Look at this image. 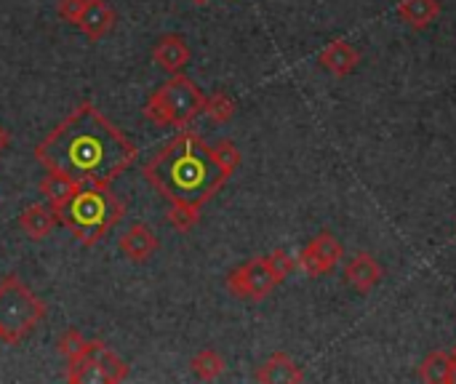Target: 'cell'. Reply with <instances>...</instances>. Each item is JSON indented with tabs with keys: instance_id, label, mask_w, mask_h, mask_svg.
<instances>
[{
	"instance_id": "1",
	"label": "cell",
	"mask_w": 456,
	"mask_h": 384,
	"mask_svg": "<svg viewBox=\"0 0 456 384\" xmlns=\"http://www.w3.org/2000/svg\"><path fill=\"white\" fill-rule=\"evenodd\" d=\"M139 158V147L91 102H80L35 144L45 171L64 174L80 187H110Z\"/></svg>"
},
{
	"instance_id": "2",
	"label": "cell",
	"mask_w": 456,
	"mask_h": 384,
	"mask_svg": "<svg viewBox=\"0 0 456 384\" xmlns=\"http://www.w3.org/2000/svg\"><path fill=\"white\" fill-rule=\"evenodd\" d=\"M144 179L168 203H190L203 208L232 176L216 158L214 147L195 131H182L166 142L144 166Z\"/></svg>"
},
{
	"instance_id": "3",
	"label": "cell",
	"mask_w": 456,
	"mask_h": 384,
	"mask_svg": "<svg viewBox=\"0 0 456 384\" xmlns=\"http://www.w3.org/2000/svg\"><path fill=\"white\" fill-rule=\"evenodd\" d=\"M59 225H64L80 246H96L126 217V203L110 187H80L64 206L53 208Z\"/></svg>"
},
{
	"instance_id": "4",
	"label": "cell",
	"mask_w": 456,
	"mask_h": 384,
	"mask_svg": "<svg viewBox=\"0 0 456 384\" xmlns=\"http://www.w3.org/2000/svg\"><path fill=\"white\" fill-rule=\"evenodd\" d=\"M45 302L21 283L19 275H5L0 281V342L19 345L27 339L45 318Z\"/></svg>"
},
{
	"instance_id": "5",
	"label": "cell",
	"mask_w": 456,
	"mask_h": 384,
	"mask_svg": "<svg viewBox=\"0 0 456 384\" xmlns=\"http://www.w3.org/2000/svg\"><path fill=\"white\" fill-rule=\"evenodd\" d=\"M206 96L200 86L187 75H174L160 88L152 91V96L144 104V118L155 126H174L184 128L203 112Z\"/></svg>"
},
{
	"instance_id": "6",
	"label": "cell",
	"mask_w": 456,
	"mask_h": 384,
	"mask_svg": "<svg viewBox=\"0 0 456 384\" xmlns=\"http://www.w3.org/2000/svg\"><path fill=\"white\" fill-rule=\"evenodd\" d=\"M281 286L267 257H254L227 275V291L243 302H262Z\"/></svg>"
},
{
	"instance_id": "7",
	"label": "cell",
	"mask_w": 456,
	"mask_h": 384,
	"mask_svg": "<svg viewBox=\"0 0 456 384\" xmlns=\"http://www.w3.org/2000/svg\"><path fill=\"white\" fill-rule=\"evenodd\" d=\"M345 249L342 243L331 235V233H321L315 235L299 254V267L310 275V278H321V275H329L339 259H342Z\"/></svg>"
},
{
	"instance_id": "8",
	"label": "cell",
	"mask_w": 456,
	"mask_h": 384,
	"mask_svg": "<svg viewBox=\"0 0 456 384\" xmlns=\"http://www.w3.org/2000/svg\"><path fill=\"white\" fill-rule=\"evenodd\" d=\"M118 13L107 0H86V8L80 13V19L75 21L77 29L88 37V40H102L115 29Z\"/></svg>"
},
{
	"instance_id": "9",
	"label": "cell",
	"mask_w": 456,
	"mask_h": 384,
	"mask_svg": "<svg viewBox=\"0 0 456 384\" xmlns=\"http://www.w3.org/2000/svg\"><path fill=\"white\" fill-rule=\"evenodd\" d=\"M152 61L163 72H171V75L182 72L187 67V61H190V45H187V40L182 35H174V32L158 37L155 45H152Z\"/></svg>"
},
{
	"instance_id": "10",
	"label": "cell",
	"mask_w": 456,
	"mask_h": 384,
	"mask_svg": "<svg viewBox=\"0 0 456 384\" xmlns=\"http://www.w3.org/2000/svg\"><path fill=\"white\" fill-rule=\"evenodd\" d=\"M345 281H347V286L355 289L358 294H369V291H374V289L379 286V281H382V265H379L371 254L361 251V254H355V257L345 265Z\"/></svg>"
},
{
	"instance_id": "11",
	"label": "cell",
	"mask_w": 456,
	"mask_h": 384,
	"mask_svg": "<svg viewBox=\"0 0 456 384\" xmlns=\"http://www.w3.org/2000/svg\"><path fill=\"white\" fill-rule=\"evenodd\" d=\"M318 61L326 72H331L334 78H345L350 75L358 61H361V53L353 43L347 40H331L321 53H318Z\"/></svg>"
},
{
	"instance_id": "12",
	"label": "cell",
	"mask_w": 456,
	"mask_h": 384,
	"mask_svg": "<svg viewBox=\"0 0 456 384\" xmlns=\"http://www.w3.org/2000/svg\"><path fill=\"white\" fill-rule=\"evenodd\" d=\"M254 380L262 384H299L305 382V374H302V369L294 364L291 355L275 353V355H270V358L256 369Z\"/></svg>"
},
{
	"instance_id": "13",
	"label": "cell",
	"mask_w": 456,
	"mask_h": 384,
	"mask_svg": "<svg viewBox=\"0 0 456 384\" xmlns=\"http://www.w3.org/2000/svg\"><path fill=\"white\" fill-rule=\"evenodd\" d=\"M56 225H59V219H56V211H53L51 203H48V206L32 203V206H27V208L21 211V217H19V227H21V233H24L29 241H43V238H48V235L53 233Z\"/></svg>"
},
{
	"instance_id": "14",
	"label": "cell",
	"mask_w": 456,
	"mask_h": 384,
	"mask_svg": "<svg viewBox=\"0 0 456 384\" xmlns=\"http://www.w3.org/2000/svg\"><path fill=\"white\" fill-rule=\"evenodd\" d=\"M118 246H120L123 257L142 265L158 251V235L147 225H134V227H128V233H123Z\"/></svg>"
},
{
	"instance_id": "15",
	"label": "cell",
	"mask_w": 456,
	"mask_h": 384,
	"mask_svg": "<svg viewBox=\"0 0 456 384\" xmlns=\"http://www.w3.org/2000/svg\"><path fill=\"white\" fill-rule=\"evenodd\" d=\"M88 355L99 366L104 384H120L128 377V366L102 342V339H88Z\"/></svg>"
},
{
	"instance_id": "16",
	"label": "cell",
	"mask_w": 456,
	"mask_h": 384,
	"mask_svg": "<svg viewBox=\"0 0 456 384\" xmlns=\"http://www.w3.org/2000/svg\"><path fill=\"white\" fill-rule=\"evenodd\" d=\"M395 13L414 29H428L441 16L438 0H401L395 5Z\"/></svg>"
},
{
	"instance_id": "17",
	"label": "cell",
	"mask_w": 456,
	"mask_h": 384,
	"mask_svg": "<svg viewBox=\"0 0 456 384\" xmlns=\"http://www.w3.org/2000/svg\"><path fill=\"white\" fill-rule=\"evenodd\" d=\"M77 190H80V184H77L75 179H69V176H64V174H56V171H48V174L43 176V182H40V192L45 195V200H48L53 208L64 206Z\"/></svg>"
},
{
	"instance_id": "18",
	"label": "cell",
	"mask_w": 456,
	"mask_h": 384,
	"mask_svg": "<svg viewBox=\"0 0 456 384\" xmlns=\"http://www.w3.org/2000/svg\"><path fill=\"white\" fill-rule=\"evenodd\" d=\"M449 369H452V353L436 350L422 361L419 380L428 384H449Z\"/></svg>"
},
{
	"instance_id": "19",
	"label": "cell",
	"mask_w": 456,
	"mask_h": 384,
	"mask_svg": "<svg viewBox=\"0 0 456 384\" xmlns=\"http://www.w3.org/2000/svg\"><path fill=\"white\" fill-rule=\"evenodd\" d=\"M224 358L216 353V350H200L195 358H192V372L198 374V380L203 382H214L224 374Z\"/></svg>"
},
{
	"instance_id": "20",
	"label": "cell",
	"mask_w": 456,
	"mask_h": 384,
	"mask_svg": "<svg viewBox=\"0 0 456 384\" xmlns=\"http://www.w3.org/2000/svg\"><path fill=\"white\" fill-rule=\"evenodd\" d=\"M166 222L174 230H179V233H190L200 222V208L198 206H190V203H168Z\"/></svg>"
},
{
	"instance_id": "21",
	"label": "cell",
	"mask_w": 456,
	"mask_h": 384,
	"mask_svg": "<svg viewBox=\"0 0 456 384\" xmlns=\"http://www.w3.org/2000/svg\"><path fill=\"white\" fill-rule=\"evenodd\" d=\"M235 110H238L235 102H232L227 94H222V91L206 96V104H203V112H206L214 123H227V120H232Z\"/></svg>"
},
{
	"instance_id": "22",
	"label": "cell",
	"mask_w": 456,
	"mask_h": 384,
	"mask_svg": "<svg viewBox=\"0 0 456 384\" xmlns=\"http://www.w3.org/2000/svg\"><path fill=\"white\" fill-rule=\"evenodd\" d=\"M86 350H88V339H86L80 331L67 329V331L59 337V353H61L67 361H77V358H83V355H86Z\"/></svg>"
},
{
	"instance_id": "23",
	"label": "cell",
	"mask_w": 456,
	"mask_h": 384,
	"mask_svg": "<svg viewBox=\"0 0 456 384\" xmlns=\"http://www.w3.org/2000/svg\"><path fill=\"white\" fill-rule=\"evenodd\" d=\"M267 262H270V267H273V273L278 275L281 283H283V281L294 273V267H297L294 257H291L289 251H283V249H275V251L267 257Z\"/></svg>"
},
{
	"instance_id": "24",
	"label": "cell",
	"mask_w": 456,
	"mask_h": 384,
	"mask_svg": "<svg viewBox=\"0 0 456 384\" xmlns=\"http://www.w3.org/2000/svg\"><path fill=\"white\" fill-rule=\"evenodd\" d=\"M214 152H216V158H219V163L230 171V174H235V168L240 166V150L232 144V142H219V144H214Z\"/></svg>"
},
{
	"instance_id": "25",
	"label": "cell",
	"mask_w": 456,
	"mask_h": 384,
	"mask_svg": "<svg viewBox=\"0 0 456 384\" xmlns=\"http://www.w3.org/2000/svg\"><path fill=\"white\" fill-rule=\"evenodd\" d=\"M83 8H86V0H59V3H56V13H59L64 21H69V24H75V21L80 19Z\"/></svg>"
},
{
	"instance_id": "26",
	"label": "cell",
	"mask_w": 456,
	"mask_h": 384,
	"mask_svg": "<svg viewBox=\"0 0 456 384\" xmlns=\"http://www.w3.org/2000/svg\"><path fill=\"white\" fill-rule=\"evenodd\" d=\"M449 384H456V353H452V369H449Z\"/></svg>"
},
{
	"instance_id": "27",
	"label": "cell",
	"mask_w": 456,
	"mask_h": 384,
	"mask_svg": "<svg viewBox=\"0 0 456 384\" xmlns=\"http://www.w3.org/2000/svg\"><path fill=\"white\" fill-rule=\"evenodd\" d=\"M5 147H8V131H5V128L0 126V152H3Z\"/></svg>"
},
{
	"instance_id": "28",
	"label": "cell",
	"mask_w": 456,
	"mask_h": 384,
	"mask_svg": "<svg viewBox=\"0 0 456 384\" xmlns=\"http://www.w3.org/2000/svg\"><path fill=\"white\" fill-rule=\"evenodd\" d=\"M192 3H198V5H206L208 0H192Z\"/></svg>"
},
{
	"instance_id": "29",
	"label": "cell",
	"mask_w": 456,
	"mask_h": 384,
	"mask_svg": "<svg viewBox=\"0 0 456 384\" xmlns=\"http://www.w3.org/2000/svg\"><path fill=\"white\" fill-rule=\"evenodd\" d=\"M454 353H456V347H454Z\"/></svg>"
}]
</instances>
